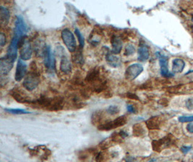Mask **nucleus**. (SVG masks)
<instances>
[{"label": "nucleus", "mask_w": 193, "mask_h": 162, "mask_svg": "<svg viewBox=\"0 0 193 162\" xmlns=\"http://www.w3.org/2000/svg\"><path fill=\"white\" fill-rule=\"evenodd\" d=\"M33 107L43 108L49 111H59L64 107V99L61 97L50 98L41 96L36 100L31 102Z\"/></svg>", "instance_id": "1"}, {"label": "nucleus", "mask_w": 193, "mask_h": 162, "mask_svg": "<svg viewBox=\"0 0 193 162\" xmlns=\"http://www.w3.org/2000/svg\"><path fill=\"white\" fill-rule=\"evenodd\" d=\"M40 83L39 73L36 69H31V71L24 79L23 86L28 91H33L37 87Z\"/></svg>", "instance_id": "2"}, {"label": "nucleus", "mask_w": 193, "mask_h": 162, "mask_svg": "<svg viewBox=\"0 0 193 162\" xmlns=\"http://www.w3.org/2000/svg\"><path fill=\"white\" fill-rule=\"evenodd\" d=\"M18 48H20V56L23 61H28L31 59L33 54L32 47L29 40L23 37L19 40Z\"/></svg>", "instance_id": "3"}, {"label": "nucleus", "mask_w": 193, "mask_h": 162, "mask_svg": "<svg viewBox=\"0 0 193 162\" xmlns=\"http://www.w3.org/2000/svg\"><path fill=\"white\" fill-rule=\"evenodd\" d=\"M62 39L69 52L73 53L77 49L75 38L69 29H64L61 33Z\"/></svg>", "instance_id": "4"}, {"label": "nucleus", "mask_w": 193, "mask_h": 162, "mask_svg": "<svg viewBox=\"0 0 193 162\" xmlns=\"http://www.w3.org/2000/svg\"><path fill=\"white\" fill-rule=\"evenodd\" d=\"M127 121V119L125 116H120L112 121L106 122L99 125L98 126V129L100 130H110L123 126L126 124Z\"/></svg>", "instance_id": "5"}, {"label": "nucleus", "mask_w": 193, "mask_h": 162, "mask_svg": "<svg viewBox=\"0 0 193 162\" xmlns=\"http://www.w3.org/2000/svg\"><path fill=\"white\" fill-rule=\"evenodd\" d=\"M43 64L49 71H54L55 69V58L54 55L52 54V50L49 46H47L43 55Z\"/></svg>", "instance_id": "6"}, {"label": "nucleus", "mask_w": 193, "mask_h": 162, "mask_svg": "<svg viewBox=\"0 0 193 162\" xmlns=\"http://www.w3.org/2000/svg\"><path fill=\"white\" fill-rule=\"evenodd\" d=\"M26 25L23 18L20 16H17L15 23H14V37H15L18 39L25 37L26 33Z\"/></svg>", "instance_id": "7"}, {"label": "nucleus", "mask_w": 193, "mask_h": 162, "mask_svg": "<svg viewBox=\"0 0 193 162\" xmlns=\"http://www.w3.org/2000/svg\"><path fill=\"white\" fill-rule=\"evenodd\" d=\"M143 71V66L140 64H134L127 67L125 71V77L127 80L132 81L136 79Z\"/></svg>", "instance_id": "8"}, {"label": "nucleus", "mask_w": 193, "mask_h": 162, "mask_svg": "<svg viewBox=\"0 0 193 162\" xmlns=\"http://www.w3.org/2000/svg\"><path fill=\"white\" fill-rule=\"evenodd\" d=\"M173 138L172 135H167L163 138L157 140V141H153L152 143V146L154 151L160 152L163 149L168 148L171 145L173 144Z\"/></svg>", "instance_id": "9"}, {"label": "nucleus", "mask_w": 193, "mask_h": 162, "mask_svg": "<svg viewBox=\"0 0 193 162\" xmlns=\"http://www.w3.org/2000/svg\"><path fill=\"white\" fill-rule=\"evenodd\" d=\"M19 40L20 39H18V38L15 37H13L10 43H9L8 48H7L6 57L7 59H10L11 61L13 62L15 61L17 59V52H18Z\"/></svg>", "instance_id": "10"}, {"label": "nucleus", "mask_w": 193, "mask_h": 162, "mask_svg": "<svg viewBox=\"0 0 193 162\" xmlns=\"http://www.w3.org/2000/svg\"><path fill=\"white\" fill-rule=\"evenodd\" d=\"M26 72H27V65L23 60L19 59L16 67L15 75H14V79L16 81H20L24 77H25Z\"/></svg>", "instance_id": "11"}, {"label": "nucleus", "mask_w": 193, "mask_h": 162, "mask_svg": "<svg viewBox=\"0 0 193 162\" xmlns=\"http://www.w3.org/2000/svg\"><path fill=\"white\" fill-rule=\"evenodd\" d=\"M168 59L167 57L162 55H159V64H160L161 74L164 77H172L174 76V74L170 73L169 71H168Z\"/></svg>", "instance_id": "12"}, {"label": "nucleus", "mask_w": 193, "mask_h": 162, "mask_svg": "<svg viewBox=\"0 0 193 162\" xmlns=\"http://www.w3.org/2000/svg\"><path fill=\"white\" fill-rule=\"evenodd\" d=\"M11 95L16 101L19 102L21 103H31V100H30V98L28 97V95H26L25 92L23 91L20 90L18 89H14L11 91Z\"/></svg>", "instance_id": "13"}, {"label": "nucleus", "mask_w": 193, "mask_h": 162, "mask_svg": "<svg viewBox=\"0 0 193 162\" xmlns=\"http://www.w3.org/2000/svg\"><path fill=\"white\" fill-rule=\"evenodd\" d=\"M14 62L12 61L10 59H7L5 56L4 58H2L0 60V73L2 76H5L13 67Z\"/></svg>", "instance_id": "14"}, {"label": "nucleus", "mask_w": 193, "mask_h": 162, "mask_svg": "<svg viewBox=\"0 0 193 162\" xmlns=\"http://www.w3.org/2000/svg\"><path fill=\"white\" fill-rule=\"evenodd\" d=\"M112 50V52L114 54H119L122 49V38L118 35H114L111 39Z\"/></svg>", "instance_id": "15"}, {"label": "nucleus", "mask_w": 193, "mask_h": 162, "mask_svg": "<svg viewBox=\"0 0 193 162\" xmlns=\"http://www.w3.org/2000/svg\"><path fill=\"white\" fill-rule=\"evenodd\" d=\"M59 69L62 73L66 74H68L71 72V64L66 54H64L61 56Z\"/></svg>", "instance_id": "16"}, {"label": "nucleus", "mask_w": 193, "mask_h": 162, "mask_svg": "<svg viewBox=\"0 0 193 162\" xmlns=\"http://www.w3.org/2000/svg\"><path fill=\"white\" fill-rule=\"evenodd\" d=\"M137 54H138L137 59H138L139 61L141 62L146 61L149 59V56H150L148 48L145 44H141L140 45L138 50H137Z\"/></svg>", "instance_id": "17"}, {"label": "nucleus", "mask_w": 193, "mask_h": 162, "mask_svg": "<svg viewBox=\"0 0 193 162\" xmlns=\"http://www.w3.org/2000/svg\"><path fill=\"white\" fill-rule=\"evenodd\" d=\"M106 61L110 66L114 68L119 67L121 64V61H120L119 58L115 55V54H112V53H108L106 55Z\"/></svg>", "instance_id": "18"}, {"label": "nucleus", "mask_w": 193, "mask_h": 162, "mask_svg": "<svg viewBox=\"0 0 193 162\" xmlns=\"http://www.w3.org/2000/svg\"><path fill=\"white\" fill-rule=\"evenodd\" d=\"M9 11L8 9L3 6L0 7V23L2 26H5L9 23Z\"/></svg>", "instance_id": "19"}, {"label": "nucleus", "mask_w": 193, "mask_h": 162, "mask_svg": "<svg viewBox=\"0 0 193 162\" xmlns=\"http://www.w3.org/2000/svg\"><path fill=\"white\" fill-rule=\"evenodd\" d=\"M185 67V62L181 59H176L173 60L172 71L174 73H181Z\"/></svg>", "instance_id": "20"}, {"label": "nucleus", "mask_w": 193, "mask_h": 162, "mask_svg": "<svg viewBox=\"0 0 193 162\" xmlns=\"http://www.w3.org/2000/svg\"><path fill=\"white\" fill-rule=\"evenodd\" d=\"M161 120L159 117H153L146 121V125L149 129H158L160 127Z\"/></svg>", "instance_id": "21"}, {"label": "nucleus", "mask_w": 193, "mask_h": 162, "mask_svg": "<svg viewBox=\"0 0 193 162\" xmlns=\"http://www.w3.org/2000/svg\"><path fill=\"white\" fill-rule=\"evenodd\" d=\"M132 132H133V134L135 136H142L145 134L146 130H145L144 128L142 126L141 124H135L133 126V128H132Z\"/></svg>", "instance_id": "22"}, {"label": "nucleus", "mask_w": 193, "mask_h": 162, "mask_svg": "<svg viewBox=\"0 0 193 162\" xmlns=\"http://www.w3.org/2000/svg\"><path fill=\"white\" fill-rule=\"evenodd\" d=\"M72 61L76 65H78V66H82L84 63V60L83 58V55H82L80 50H78V52L75 53L74 55H73L72 57Z\"/></svg>", "instance_id": "23"}, {"label": "nucleus", "mask_w": 193, "mask_h": 162, "mask_svg": "<svg viewBox=\"0 0 193 162\" xmlns=\"http://www.w3.org/2000/svg\"><path fill=\"white\" fill-rule=\"evenodd\" d=\"M7 112L12 113L14 115H24V114H30V112L26 111L22 109H5Z\"/></svg>", "instance_id": "24"}, {"label": "nucleus", "mask_w": 193, "mask_h": 162, "mask_svg": "<svg viewBox=\"0 0 193 162\" xmlns=\"http://www.w3.org/2000/svg\"><path fill=\"white\" fill-rule=\"evenodd\" d=\"M74 34H75V35L77 36V38H78V39L80 48L82 49L84 46V44H85V40H84L83 36L82 35V33L80 32L78 29H75V30H74Z\"/></svg>", "instance_id": "25"}, {"label": "nucleus", "mask_w": 193, "mask_h": 162, "mask_svg": "<svg viewBox=\"0 0 193 162\" xmlns=\"http://www.w3.org/2000/svg\"><path fill=\"white\" fill-rule=\"evenodd\" d=\"M135 53V48L132 44H127L125 47L124 50V55L127 56H130Z\"/></svg>", "instance_id": "26"}, {"label": "nucleus", "mask_w": 193, "mask_h": 162, "mask_svg": "<svg viewBox=\"0 0 193 162\" xmlns=\"http://www.w3.org/2000/svg\"><path fill=\"white\" fill-rule=\"evenodd\" d=\"M107 112L111 115H115L119 112V109L116 105H111L107 109Z\"/></svg>", "instance_id": "27"}, {"label": "nucleus", "mask_w": 193, "mask_h": 162, "mask_svg": "<svg viewBox=\"0 0 193 162\" xmlns=\"http://www.w3.org/2000/svg\"><path fill=\"white\" fill-rule=\"evenodd\" d=\"M179 121L181 123H192L193 122V115L192 116H181L179 118Z\"/></svg>", "instance_id": "28"}, {"label": "nucleus", "mask_w": 193, "mask_h": 162, "mask_svg": "<svg viewBox=\"0 0 193 162\" xmlns=\"http://www.w3.org/2000/svg\"><path fill=\"white\" fill-rule=\"evenodd\" d=\"M185 105H186V107L188 110H193V98H188L185 102Z\"/></svg>", "instance_id": "29"}, {"label": "nucleus", "mask_w": 193, "mask_h": 162, "mask_svg": "<svg viewBox=\"0 0 193 162\" xmlns=\"http://www.w3.org/2000/svg\"><path fill=\"white\" fill-rule=\"evenodd\" d=\"M7 42V39L5 35H4V33H1V35H0V46L3 47L4 45L6 44Z\"/></svg>", "instance_id": "30"}, {"label": "nucleus", "mask_w": 193, "mask_h": 162, "mask_svg": "<svg viewBox=\"0 0 193 162\" xmlns=\"http://www.w3.org/2000/svg\"><path fill=\"white\" fill-rule=\"evenodd\" d=\"M191 149L192 146H182V148H181V151H182V153L187 154L191 150Z\"/></svg>", "instance_id": "31"}, {"label": "nucleus", "mask_w": 193, "mask_h": 162, "mask_svg": "<svg viewBox=\"0 0 193 162\" xmlns=\"http://www.w3.org/2000/svg\"><path fill=\"white\" fill-rule=\"evenodd\" d=\"M187 130L188 132L193 133V122L190 123L189 124L187 125Z\"/></svg>", "instance_id": "32"}, {"label": "nucleus", "mask_w": 193, "mask_h": 162, "mask_svg": "<svg viewBox=\"0 0 193 162\" xmlns=\"http://www.w3.org/2000/svg\"><path fill=\"white\" fill-rule=\"evenodd\" d=\"M127 110H128V112H131V113H135V108H134V107L132 105H128L127 106Z\"/></svg>", "instance_id": "33"}, {"label": "nucleus", "mask_w": 193, "mask_h": 162, "mask_svg": "<svg viewBox=\"0 0 193 162\" xmlns=\"http://www.w3.org/2000/svg\"><path fill=\"white\" fill-rule=\"evenodd\" d=\"M127 97H128L130 99H135V100H138V97L135 95V94H132V93H128L127 94Z\"/></svg>", "instance_id": "34"}, {"label": "nucleus", "mask_w": 193, "mask_h": 162, "mask_svg": "<svg viewBox=\"0 0 193 162\" xmlns=\"http://www.w3.org/2000/svg\"><path fill=\"white\" fill-rule=\"evenodd\" d=\"M126 162H137V160L133 157H127L126 159Z\"/></svg>", "instance_id": "35"}, {"label": "nucleus", "mask_w": 193, "mask_h": 162, "mask_svg": "<svg viewBox=\"0 0 193 162\" xmlns=\"http://www.w3.org/2000/svg\"><path fill=\"white\" fill-rule=\"evenodd\" d=\"M192 22H193V16H192Z\"/></svg>", "instance_id": "36"}, {"label": "nucleus", "mask_w": 193, "mask_h": 162, "mask_svg": "<svg viewBox=\"0 0 193 162\" xmlns=\"http://www.w3.org/2000/svg\"><path fill=\"white\" fill-rule=\"evenodd\" d=\"M192 31H193V26L192 27Z\"/></svg>", "instance_id": "37"}, {"label": "nucleus", "mask_w": 193, "mask_h": 162, "mask_svg": "<svg viewBox=\"0 0 193 162\" xmlns=\"http://www.w3.org/2000/svg\"><path fill=\"white\" fill-rule=\"evenodd\" d=\"M192 159H193V156H192Z\"/></svg>", "instance_id": "38"}]
</instances>
